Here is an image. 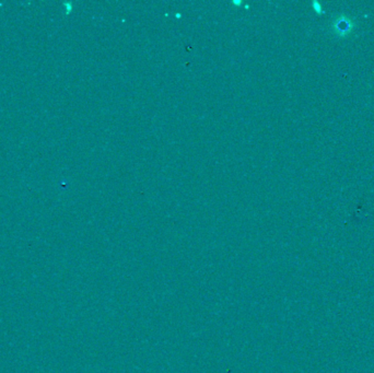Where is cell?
I'll use <instances>...</instances> for the list:
<instances>
[{
  "mask_svg": "<svg viewBox=\"0 0 374 373\" xmlns=\"http://www.w3.org/2000/svg\"><path fill=\"white\" fill-rule=\"evenodd\" d=\"M354 29V22L351 18L347 15H339L331 23V30L333 33L338 38H347L350 35Z\"/></svg>",
  "mask_w": 374,
  "mask_h": 373,
  "instance_id": "1",
  "label": "cell"
}]
</instances>
